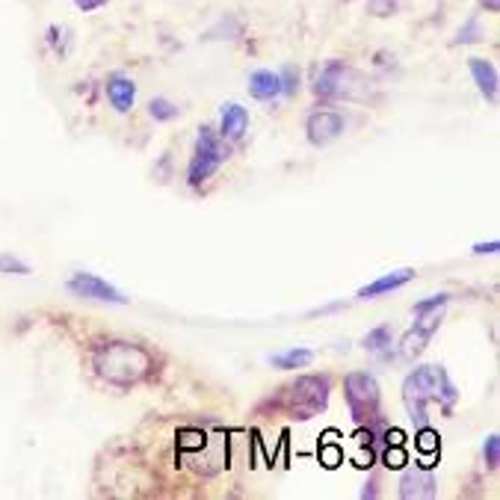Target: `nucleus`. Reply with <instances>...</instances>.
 Here are the masks:
<instances>
[{
  "label": "nucleus",
  "instance_id": "nucleus-29",
  "mask_svg": "<svg viewBox=\"0 0 500 500\" xmlns=\"http://www.w3.org/2000/svg\"><path fill=\"white\" fill-rule=\"evenodd\" d=\"M385 459H388V462H385L388 468H400V465L405 462V453H403V450H394V453L388 450V456H385Z\"/></svg>",
  "mask_w": 500,
  "mask_h": 500
},
{
  "label": "nucleus",
  "instance_id": "nucleus-14",
  "mask_svg": "<svg viewBox=\"0 0 500 500\" xmlns=\"http://www.w3.org/2000/svg\"><path fill=\"white\" fill-rule=\"evenodd\" d=\"M415 278V270H397V273H388V275H379L376 282L365 285L358 290V299H376V296H385L391 290H400L405 287Z\"/></svg>",
  "mask_w": 500,
  "mask_h": 500
},
{
  "label": "nucleus",
  "instance_id": "nucleus-13",
  "mask_svg": "<svg viewBox=\"0 0 500 500\" xmlns=\"http://www.w3.org/2000/svg\"><path fill=\"white\" fill-rule=\"evenodd\" d=\"M249 95L255 101H275L282 95V77L270 68H258V72L249 75Z\"/></svg>",
  "mask_w": 500,
  "mask_h": 500
},
{
  "label": "nucleus",
  "instance_id": "nucleus-25",
  "mask_svg": "<svg viewBox=\"0 0 500 500\" xmlns=\"http://www.w3.org/2000/svg\"><path fill=\"white\" fill-rule=\"evenodd\" d=\"M480 39V21L476 18H471L468 25H465L462 30H459V36H456V45H468V42H476Z\"/></svg>",
  "mask_w": 500,
  "mask_h": 500
},
{
  "label": "nucleus",
  "instance_id": "nucleus-18",
  "mask_svg": "<svg viewBox=\"0 0 500 500\" xmlns=\"http://www.w3.org/2000/svg\"><path fill=\"white\" fill-rule=\"evenodd\" d=\"M148 113H151V119H157V122H172L178 115V107L169 98H155L148 104Z\"/></svg>",
  "mask_w": 500,
  "mask_h": 500
},
{
  "label": "nucleus",
  "instance_id": "nucleus-7",
  "mask_svg": "<svg viewBox=\"0 0 500 500\" xmlns=\"http://www.w3.org/2000/svg\"><path fill=\"white\" fill-rule=\"evenodd\" d=\"M441 320H445V314H441V308L417 314L415 325H412L409 332H405V338L400 341V355L405 358V362H415V358L426 350V344H429V338H433V335L438 332Z\"/></svg>",
  "mask_w": 500,
  "mask_h": 500
},
{
  "label": "nucleus",
  "instance_id": "nucleus-15",
  "mask_svg": "<svg viewBox=\"0 0 500 500\" xmlns=\"http://www.w3.org/2000/svg\"><path fill=\"white\" fill-rule=\"evenodd\" d=\"M400 497L403 500L435 497V476L429 471H409L400 480Z\"/></svg>",
  "mask_w": 500,
  "mask_h": 500
},
{
  "label": "nucleus",
  "instance_id": "nucleus-19",
  "mask_svg": "<svg viewBox=\"0 0 500 500\" xmlns=\"http://www.w3.org/2000/svg\"><path fill=\"white\" fill-rule=\"evenodd\" d=\"M400 9V0H367V13L374 18H391Z\"/></svg>",
  "mask_w": 500,
  "mask_h": 500
},
{
  "label": "nucleus",
  "instance_id": "nucleus-8",
  "mask_svg": "<svg viewBox=\"0 0 500 500\" xmlns=\"http://www.w3.org/2000/svg\"><path fill=\"white\" fill-rule=\"evenodd\" d=\"M68 294H75L80 299H98V302H113V305H127V296H122V290H115L107 285L104 278L92 275V273H75L65 282Z\"/></svg>",
  "mask_w": 500,
  "mask_h": 500
},
{
  "label": "nucleus",
  "instance_id": "nucleus-12",
  "mask_svg": "<svg viewBox=\"0 0 500 500\" xmlns=\"http://www.w3.org/2000/svg\"><path fill=\"white\" fill-rule=\"evenodd\" d=\"M104 89H107V98L115 107V113H131L134 101H136V84L131 77L113 75V77H107V86H104Z\"/></svg>",
  "mask_w": 500,
  "mask_h": 500
},
{
  "label": "nucleus",
  "instance_id": "nucleus-6",
  "mask_svg": "<svg viewBox=\"0 0 500 500\" xmlns=\"http://www.w3.org/2000/svg\"><path fill=\"white\" fill-rule=\"evenodd\" d=\"M344 397L355 424H367V429L379 421V382L370 374H350L344 379Z\"/></svg>",
  "mask_w": 500,
  "mask_h": 500
},
{
  "label": "nucleus",
  "instance_id": "nucleus-30",
  "mask_svg": "<svg viewBox=\"0 0 500 500\" xmlns=\"http://www.w3.org/2000/svg\"><path fill=\"white\" fill-rule=\"evenodd\" d=\"M476 4H480L485 13H500V0H476Z\"/></svg>",
  "mask_w": 500,
  "mask_h": 500
},
{
  "label": "nucleus",
  "instance_id": "nucleus-11",
  "mask_svg": "<svg viewBox=\"0 0 500 500\" xmlns=\"http://www.w3.org/2000/svg\"><path fill=\"white\" fill-rule=\"evenodd\" d=\"M468 68H471V77H474L476 89H480V95L495 104L497 101V68L488 60H483V56H471Z\"/></svg>",
  "mask_w": 500,
  "mask_h": 500
},
{
  "label": "nucleus",
  "instance_id": "nucleus-1",
  "mask_svg": "<svg viewBox=\"0 0 500 500\" xmlns=\"http://www.w3.org/2000/svg\"><path fill=\"white\" fill-rule=\"evenodd\" d=\"M92 365H95L98 376L113 388H134L143 379L151 376L155 370V358L145 350V346L131 344V341H107L101 344L95 355H92Z\"/></svg>",
  "mask_w": 500,
  "mask_h": 500
},
{
  "label": "nucleus",
  "instance_id": "nucleus-21",
  "mask_svg": "<svg viewBox=\"0 0 500 500\" xmlns=\"http://www.w3.org/2000/svg\"><path fill=\"white\" fill-rule=\"evenodd\" d=\"M278 77H282V92L285 95H296L299 92V72L294 65H285L282 72H278Z\"/></svg>",
  "mask_w": 500,
  "mask_h": 500
},
{
  "label": "nucleus",
  "instance_id": "nucleus-23",
  "mask_svg": "<svg viewBox=\"0 0 500 500\" xmlns=\"http://www.w3.org/2000/svg\"><path fill=\"white\" fill-rule=\"evenodd\" d=\"M0 273H15V275H27L30 266L25 261L13 258V255H0Z\"/></svg>",
  "mask_w": 500,
  "mask_h": 500
},
{
  "label": "nucleus",
  "instance_id": "nucleus-20",
  "mask_svg": "<svg viewBox=\"0 0 500 500\" xmlns=\"http://www.w3.org/2000/svg\"><path fill=\"white\" fill-rule=\"evenodd\" d=\"M435 397H441V403H445V412L453 409V403H456V388H453V382L450 376L441 370V379H438V391H435Z\"/></svg>",
  "mask_w": 500,
  "mask_h": 500
},
{
  "label": "nucleus",
  "instance_id": "nucleus-10",
  "mask_svg": "<svg viewBox=\"0 0 500 500\" xmlns=\"http://www.w3.org/2000/svg\"><path fill=\"white\" fill-rule=\"evenodd\" d=\"M249 127V110L240 107V104H225L223 107V119H219V136L225 143H237V139L246 134Z\"/></svg>",
  "mask_w": 500,
  "mask_h": 500
},
{
  "label": "nucleus",
  "instance_id": "nucleus-22",
  "mask_svg": "<svg viewBox=\"0 0 500 500\" xmlns=\"http://www.w3.org/2000/svg\"><path fill=\"white\" fill-rule=\"evenodd\" d=\"M483 456H485V462H488V468H497V462H500V435H488V438H485Z\"/></svg>",
  "mask_w": 500,
  "mask_h": 500
},
{
  "label": "nucleus",
  "instance_id": "nucleus-24",
  "mask_svg": "<svg viewBox=\"0 0 500 500\" xmlns=\"http://www.w3.org/2000/svg\"><path fill=\"white\" fill-rule=\"evenodd\" d=\"M447 294H435V296H429V299H421V302H415V314H424V311H435V308H445L447 305Z\"/></svg>",
  "mask_w": 500,
  "mask_h": 500
},
{
  "label": "nucleus",
  "instance_id": "nucleus-17",
  "mask_svg": "<svg viewBox=\"0 0 500 500\" xmlns=\"http://www.w3.org/2000/svg\"><path fill=\"white\" fill-rule=\"evenodd\" d=\"M314 362V353L311 350H287V353H278L270 358V365L278 370H296V367H308Z\"/></svg>",
  "mask_w": 500,
  "mask_h": 500
},
{
  "label": "nucleus",
  "instance_id": "nucleus-5",
  "mask_svg": "<svg viewBox=\"0 0 500 500\" xmlns=\"http://www.w3.org/2000/svg\"><path fill=\"white\" fill-rule=\"evenodd\" d=\"M225 157H228V145L211 131V127H202L199 136H195V148L190 157V169H187L190 187H202L207 178H214Z\"/></svg>",
  "mask_w": 500,
  "mask_h": 500
},
{
  "label": "nucleus",
  "instance_id": "nucleus-3",
  "mask_svg": "<svg viewBox=\"0 0 500 500\" xmlns=\"http://www.w3.org/2000/svg\"><path fill=\"white\" fill-rule=\"evenodd\" d=\"M367 80L355 72L353 65L344 60H332L320 68L317 80H314V95L323 101H365L367 98Z\"/></svg>",
  "mask_w": 500,
  "mask_h": 500
},
{
  "label": "nucleus",
  "instance_id": "nucleus-26",
  "mask_svg": "<svg viewBox=\"0 0 500 500\" xmlns=\"http://www.w3.org/2000/svg\"><path fill=\"white\" fill-rule=\"evenodd\" d=\"M417 445H421V450H424V453H438V435L433 433V429H426V426H424L421 441H417Z\"/></svg>",
  "mask_w": 500,
  "mask_h": 500
},
{
  "label": "nucleus",
  "instance_id": "nucleus-28",
  "mask_svg": "<svg viewBox=\"0 0 500 500\" xmlns=\"http://www.w3.org/2000/svg\"><path fill=\"white\" fill-rule=\"evenodd\" d=\"M474 252L476 255H495V252H500V243L497 240H492V243H476V246H474Z\"/></svg>",
  "mask_w": 500,
  "mask_h": 500
},
{
  "label": "nucleus",
  "instance_id": "nucleus-16",
  "mask_svg": "<svg viewBox=\"0 0 500 500\" xmlns=\"http://www.w3.org/2000/svg\"><path fill=\"white\" fill-rule=\"evenodd\" d=\"M391 344H394V332H391V325H376V329H370V332L365 335V350H367V353L388 355Z\"/></svg>",
  "mask_w": 500,
  "mask_h": 500
},
{
  "label": "nucleus",
  "instance_id": "nucleus-9",
  "mask_svg": "<svg viewBox=\"0 0 500 500\" xmlns=\"http://www.w3.org/2000/svg\"><path fill=\"white\" fill-rule=\"evenodd\" d=\"M344 127H346V119L335 110H314V113H308V119H305L308 143L317 145V148L335 143V139L344 134Z\"/></svg>",
  "mask_w": 500,
  "mask_h": 500
},
{
  "label": "nucleus",
  "instance_id": "nucleus-4",
  "mask_svg": "<svg viewBox=\"0 0 500 500\" xmlns=\"http://www.w3.org/2000/svg\"><path fill=\"white\" fill-rule=\"evenodd\" d=\"M441 379L438 365H421L415 367L403 382V403L409 409V417L417 426H426V403L435 397Z\"/></svg>",
  "mask_w": 500,
  "mask_h": 500
},
{
  "label": "nucleus",
  "instance_id": "nucleus-27",
  "mask_svg": "<svg viewBox=\"0 0 500 500\" xmlns=\"http://www.w3.org/2000/svg\"><path fill=\"white\" fill-rule=\"evenodd\" d=\"M104 4H110V0H75V6L80 9V13H95V9H101Z\"/></svg>",
  "mask_w": 500,
  "mask_h": 500
},
{
  "label": "nucleus",
  "instance_id": "nucleus-2",
  "mask_svg": "<svg viewBox=\"0 0 500 500\" xmlns=\"http://www.w3.org/2000/svg\"><path fill=\"white\" fill-rule=\"evenodd\" d=\"M329 376H299L296 382H290L287 388L273 400L278 412H285L287 417H296V421H308V417L325 412L329 405Z\"/></svg>",
  "mask_w": 500,
  "mask_h": 500
}]
</instances>
